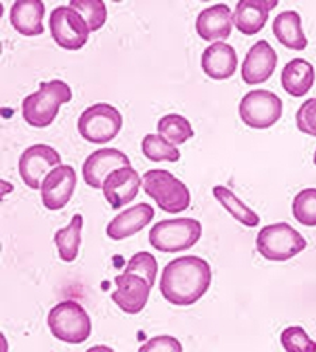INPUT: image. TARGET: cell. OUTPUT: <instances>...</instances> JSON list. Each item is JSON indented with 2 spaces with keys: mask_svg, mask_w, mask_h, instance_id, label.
I'll list each match as a JSON object with an SVG mask.
<instances>
[{
  "mask_svg": "<svg viewBox=\"0 0 316 352\" xmlns=\"http://www.w3.org/2000/svg\"><path fill=\"white\" fill-rule=\"evenodd\" d=\"M123 128V116L109 102H96L87 107L78 120L81 136L90 144L104 145L113 140Z\"/></svg>",
  "mask_w": 316,
  "mask_h": 352,
  "instance_id": "obj_7",
  "label": "cell"
},
{
  "mask_svg": "<svg viewBox=\"0 0 316 352\" xmlns=\"http://www.w3.org/2000/svg\"><path fill=\"white\" fill-rule=\"evenodd\" d=\"M117 289L112 294V300L127 314L143 311L149 300L151 289L148 280L132 272H123L114 278Z\"/></svg>",
  "mask_w": 316,
  "mask_h": 352,
  "instance_id": "obj_12",
  "label": "cell"
},
{
  "mask_svg": "<svg viewBox=\"0 0 316 352\" xmlns=\"http://www.w3.org/2000/svg\"><path fill=\"white\" fill-rule=\"evenodd\" d=\"M283 100L264 89L251 90L239 102V117L252 129H268L283 117Z\"/></svg>",
  "mask_w": 316,
  "mask_h": 352,
  "instance_id": "obj_8",
  "label": "cell"
},
{
  "mask_svg": "<svg viewBox=\"0 0 316 352\" xmlns=\"http://www.w3.org/2000/svg\"><path fill=\"white\" fill-rule=\"evenodd\" d=\"M213 283V270L198 256H182L167 263L162 271L159 291L174 306L197 303Z\"/></svg>",
  "mask_w": 316,
  "mask_h": 352,
  "instance_id": "obj_1",
  "label": "cell"
},
{
  "mask_svg": "<svg viewBox=\"0 0 316 352\" xmlns=\"http://www.w3.org/2000/svg\"><path fill=\"white\" fill-rule=\"evenodd\" d=\"M62 164V157L52 146L37 144L28 146L19 159V173L23 183L31 190H41L45 175Z\"/></svg>",
  "mask_w": 316,
  "mask_h": 352,
  "instance_id": "obj_10",
  "label": "cell"
},
{
  "mask_svg": "<svg viewBox=\"0 0 316 352\" xmlns=\"http://www.w3.org/2000/svg\"><path fill=\"white\" fill-rule=\"evenodd\" d=\"M140 148H143L144 156L154 163H159V162L176 163L182 157V153L178 149V146L169 142V140L160 133L145 135L143 139V144H140Z\"/></svg>",
  "mask_w": 316,
  "mask_h": 352,
  "instance_id": "obj_25",
  "label": "cell"
},
{
  "mask_svg": "<svg viewBox=\"0 0 316 352\" xmlns=\"http://www.w3.org/2000/svg\"><path fill=\"white\" fill-rule=\"evenodd\" d=\"M277 62V52L268 41L255 43L242 62L240 75L243 82L251 86L266 83L273 76Z\"/></svg>",
  "mask_w": 316,
  "mask_h": 352,
  "instance_id": "obj_14",
  "label": "cell"
},
{
  "mask_svg": "<svg viewBox=\"0 0 316 352\" xmlns=\"http://www.w3.org/2000/svg\"><path fill=\"white\" fill-rule=\"evenodd\" d=\"M97 349H109V351H113L110 346H104V345H96V346L89 348V351H97Z\"/></svg>",
  "mask_w": 316,
  "mask_h": 352,
  "instance_id": "obj_33",
  "label": "cell"
},
{
  "mask_svg": "<svg viewBox=\"0 0 316 352\" xmlns=\"http://www.w3.org/2000/svg\"><path fill=\"white\" fill-rule=\"evenodd\" d=\"M48 24L56 45L67 51L82 50L92 32L85 17L70 6L55 8L50 14Z\"/></svg>",
  "mask_w": 316,
  "mask_h": 352,
  "instance_id": "obj_9",
  "label": "cell"
},
{
  "mask_svg": "<svg viewBox=\"0 0 316 352\" xmlns=\"http://www.w3.org/2000/svg\"><path fill=\"white\" fill-rule=\"evenodd\" d=\"M280 342L287 352H316L313 341L301 326H290L280 336Z\"/></svg>",
  "mask_w": 316,
  "mask_h": 352,
  "instance_id": "obj_29",
  "label": "cell"
},
{
  "mask_svg": "<svg viewBox=\"0 0 316 352\" xmlns=\"http://www.w3.org/2000/svg\"><path fill=\"white\" fill-rule=\"evenodd\" d=\"M294 219L306 228H316V188L301 190L291 205Z\"/></svg>",
  "mask_w": 316,
  "mask_h": 352,
  "instance_id": "obj_27",
  "label": "cell"
},
{
  "mask_svg": "<svg viewBox=\"0 0 316 352\" xmlns=\"http://www.w3.org/2000/svg\"><path fill=\"white\" fill-rule=\"evenodd\" d=\"M278 6L277 0H239L233 12V25L243 35L259 34L273 9Z\"/></svg>",
  "mask_w": 316,
  "mask_h": 352,
  "instance_id": "obj_19",
  "label": "cell"
},
{
  "mask_svg": "<svg viewBox=\"0 0 316 352\" xmlns=\"http://www.w3.org/2000/svg\"><path fill=\"white\" fill-rule=\"evenodd\" d=\"M295 122L302 133L316 138V97L308 98L301 104L295 116Z\"/></svg>",
  "mask_w": 316,
  "mask_h": 352,
  "instance_id": "obj_31",
  "label": "cell"
},
{
  "mask_svg": "<svg viewBox=\"0 0 316 352\" xmlns=\"http://www.w3.org/2000/svg\"><path fill=\"white\" fill-rule=\"evenodd\" d=\"M44 16L43 0H16L10 8V23L24 37H37L44 32Z\"/></svg>",
  "mask_w": 316,
  "mask_h": 352,
  "instance_id": "obj_20",
  "label": "cell"
},
{
  "mask_svg": "<svg viewBox=\"0 0 316 352\" xmlns=\"http://www.w3.org/2000/svg\"><path fill=\"white\" fill-rule=\"evenodd\" d=\"M123 166H131V160L124 152L114 148H103L94 151L86 157L82 166L83 180L89 187L101 190L105 177L112 171Z\"/></svg>",
  "mask_w": 316,
  "mask_h": 352,
  "instance_id": "obj_15",
  "label": "cell"
},
{
  "mask_svg": "<svg viewBox=\"0 0 316 352\" xmlns=\"http://www.w3.org/2000/svg\"><path fill=\"white\" fill-rule=\"evenodd\" d=\"M72 100V89L63 80L41 82L40 89L28 94L21 102L24 121L34 128H47L58 117L62 104Z\"/></svg>",
  "mask_w": 316,
  "mask_h": 352,
  "instance_id": "obj_2",
  "label": "cell"
},
{
  "mask_svg": "<svg viewBox=\"0 0 316 352\" xmlns=\"http://www.w3.org/2000/svg\"><path fill=\"white\" fill-rule=\"evenodd\" d=\"M83 217L81 214L74 215L67 226L55 232L54 243L56 245L58 256L65 263H74L78 258L82 244Z\"/></svg>",
  "mask_w": 316,
  "mask_h": 352,
  "instance_id": "obj_23",
  "label": "cell"
},
{
  "mask_svg": "<svg viewBox=\"0 0 316 352\" xmlns=\"http://www.w3.org/2000/svg\"><path fill=\"white\" fill-rule=\"evenodd\" d=\"M273 34L277 41L293 51H304L308 38L302 28V19L295 10L278 13L273 20Z\"/></svg>",
  "mask_w": 316,
  "mask_h": 352,
  "instance_id": "obj_22",
  "label": "cell"
},
{
  "mask_svg": "<svg viewBox=\"0 0 316 352\" xmlns=\"http://www.w3.org/2000/svg\"><path fill=\"white\" fill-rule=\"evenodd\" d=\"M51 334L66 344H82L92 336V319L85 307L75 300L55 305L47 318Z\"/></svg>",
  "mask_w": 316,
  "mask_h": 352,
  "instance_id": "obj_5",
  "label": "cell"
},
{
  "mask_svg": "<svg viewBox=\"0 0 316 352\" xmlns=\"http://www.w3.org/2000/svg\"><path fill=\"white\" fill-rule=\"evenodd\" d=\"M158 133L165 136L169 142L179 146L186 144L189 139L194 136V129L190 121L180 114L163 116L156 125Z\"/></svg>",
  "mask_w": 316,
  "mask_h": 352,
  "instance_id": "obj_26",
  "label": "cell"
},
{
  "mask_svg": "<svg viewBox=\"0 0 316 352\" xmlns=\"http://www.w3.org/2000/svg\"><path fill=\"white\" fill-rule=\"evenodd\" d=\"M143 186V177L132 166H123L112 171L103 183V195L113 209H120L132 202L139 188Z\"/></svg>",
  "mask_w": 316,
  "mask_h": 352,
  "instance_id": "obj_13",
  "label": "cell"
},
{
  "mask_svg": "<svg viewBox=\"0 0 316 352\" xmlns=\"http://www.w3.org/2000/svg\"><path fill=\"white\" fill-rule=\"evenodd\" d=\"M202 236V225L193 218L158 222L149 230V243L160 253H180L191 249Z\"/></svg>",
  "mask_w": 316,
  "mask_h": 352,
  "instance_id": "obj_6",
  "label": "cell"
},
{
  "mask_svg": "<svg viewBox=\"0 0 316 352\" xmlns=\"http://www.w3.org/2000/svg\"><path fill=\"white\" fill-rule=\"evenodd\" d=\"M313 164L316 166V151H315V153H313Z\"/></svg>",
  "mask_w": 316,
  "mask_h": 352,
  "instance_id": "obj_34",
  "label": "cell"
},
{
  "mask_svg": "<svg viewBox=\"0 0 316 352\" xmlns=\"http://www.w3.org/2000/svg\"><path fill=\"white\" fill-rule=\"evenodd\" d=\"M316 72L313 65L304 59L295 58L286 63L281 72V86L284 91L293 97H304L315 85Z\"/></svg>",
  "mask_w": 316,
  "mask_h": 352,
  "instance_id": "obj_21",
  "label": "cell"
},
{
  "mask_svg": "<svg viewBox=\"0 0 316 352\" xmlns=\"http://www.w3.org/2000/svg\"><path fill=\"white\" fill-rule=\"evenodd\" d=\"M214 198L222 205V208L231 214V217L246 228H256L260 225V217L249 208L242 199H239L232 190L225 186H215L213 188Z\"/></svg>",
  "mask_w": 316,
  "mask_h": 352,
  "instance_id": "obj_24",
  "label": "cell"
},
{
  "mask_svg": "<svg viewBox=\"0 0 316 352\" xmlns=\"http://www.w3.org/2000/svg\"><path fill=\"white\" fill-rule=\"evenodd\" d=\"M143 188L167 214H180L189 209L191 194L189 187L167 170L152 168L143 175Z\"/></svg>",
  "mask_w": 316,
  "mask_h": 352,
  "instance_id": "obj_3",
  "label": "cell"
},
{
  "mask_svg": "<svg viewBox=\"0 0 316 352\" xmlns=\"http://www.w3.org/2000/svg\"><path fill=\"white\" fill-rule=\"evenodd\" d=\"M140 352H147V351H166V352H182L183 345L182 342L173 337V336H155L151 340H148L144 345L139 346Z\"/></svg>",
  "mask_w": 316,
  "mask_h": 352,
  "instance_id": "obj_32",
  "label": "cell"
},
{
  "mask_svg": "<svg viewBox=\"0 0 316 352\" xmlns=\"http://www.w3.org/2000/svg\"><path fill=\"white\" fill-rule=\"evenodd\" d=\"M201 69L213 80L231 79L238 69L235 48L224 41L208 45L201 55Z\"/></svg>",
  "mask_w": 316,
  "mask_h": 352,
  "instance_id": "obj_18",
  "label": "cell"
},
{
  "mask_svg": "<svg viewBox=\"0 0 316 352\" xmlns=\"http://www.w3.org/2000/svg\"><path fill=\"white\" fill-rule=\"evenodd\" d=\"M158 270H159L158 261L154 254L148 252H138L128 260V264L124 272H132V274L144 276L149 283V285L154 287L156 283Z\"/></svg>",
  "mask_w": 316,
  "mask_h": 352,
  "instance_id": "obj_30",
  "label": "cell"
},
{
  "mask_svg": "<svg viewBox=\"0 0 316 352\" xmlns=\"http://www.w3.org/2000/svg\"><path fill=\"white\" fill-rule=\"evenodd\" d=\"M78 175L72 166L59 164L52 168L41 184L43 205L50 210H59L72 199Z\"/></svg>",
  "mask_w": 316,
  "mask_h": 352,
  "instance_id": "obj_11",
  "label": "cell"
},
{
  "mask_svg": "<svg viewBox=\"0 0 316 352\" xmlns=\"http://www.w3.org/2000/svg\"><path fill=\"white\" fill-rule=\"evenodd\" d=\"M233 12L225 3H217L201 10L196 20L198 37L208 43H218L231 37Z\"/></svg>",
  "mask_w": 316,
  "mask_h": 352,
  "instance_id": "obj_16",
  "label": "cell"
},
{
  "mask_svg": "<svg viewBox=\"0 0 316 352\" xmlns=\"http://www.w3.org/2000/svg\"><path fill=\"white\" fill-rule=\"evenodd\" d=\"M155 217V209L147 204L139 202L118 214L112 219L105 229V233L116 241L128 239L143 229H145Z\"/></svg>",
  "mask_w": 316,
  "mask_h": 352,
  "instance_id": "obj_17",
  "label": "cell"
},
{
  "mask_svg": "<svg viewBox=\"0 0 316 352\" xmlns=\"http://www.w3.org/2000/svg\"><path fill=\"white\" fill-rule=\"evenodd\" d=\"M305 237L287 222H277L260 229L256 237V249L267 261L284 263L306 249Z\"/></svg>",
  "mask_w": 316,
  "mask_h": 352,
  "instance_id": "obj_4",
  "label": "cell"
},
{
  "mask_svg": "<svg viewBox=\"0 0 316 352\" xmlns=\"http://www.w3.org/2000/svg\"><path fill=\"white\" fill-rule=\"evenodd\" d=\"M69 6L85 17L92 32L100 30L107 21V6L103 0H70Z\"/></svg>",
  "mask_w": 316,
  "mask_h": 352,
  "instance_id": "obj_28",
  "label": "cell"
}]
</instances>
